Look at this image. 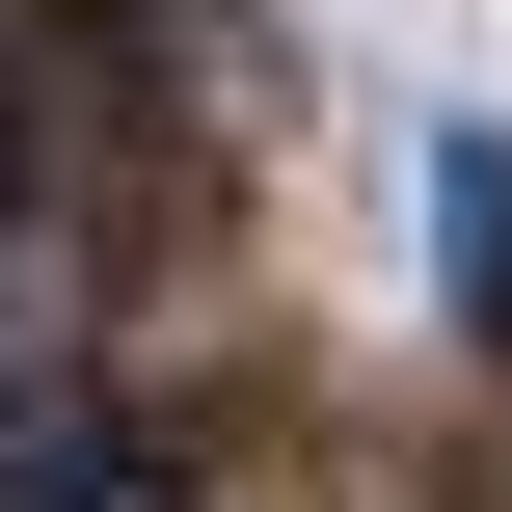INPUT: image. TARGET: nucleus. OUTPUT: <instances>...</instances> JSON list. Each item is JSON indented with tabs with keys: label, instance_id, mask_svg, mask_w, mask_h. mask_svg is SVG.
Segmentation results:
<instances>
[{
	"label": "nucleus",
	"instance_id": "1",
	"mask_svg": "<svg viewBox=\"0 0 512 512\" xmlns=\"http://www.w3.org/2000/svg\"><path fill=\"white\" fill-rule=\"evenodd\" d=\"M0 512H189V432H162V405H54V378H27V405H0Z\"/></svg>",
	"mask_w": 512,
	"mask_h": 512
},
{
	"label": "nucleus",
	"instance_id": "2",
	"mask_svg": "<svg viewBox=\"0 0 512 512\" xmlns=\"http://www.w3.org/2000/svg\"><path fill=\"white\" fill-rule=\"evenodd\" d=\"M432 324L512 351V135H432Z\"/></svg>",
	"mask_w": 512,
	"mask_h": 512
}]
</instances>
